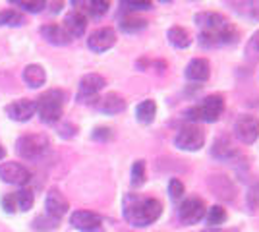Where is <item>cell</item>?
Segmentation results:
<instances>
[{"label":"cell","mask_w":259,"mask_h":232,"mask_svg":"<svg viewBox=\"0 0 259 232\" xmlns=\"http://www.w3.org/2000/svg\"><path fill=\"white\" fill-rule=\"evenodd\" d=\"M64 101H66V93L62 89H49V91H45L43 95L35 101L41 122H45V124H54V122L60 120L62 111H64Z\"/></svg>","instance_id":"cell-3"},{"label":"cell","mask_w":259,"mask_h":232,"mask_svg":"<svg viewBox=\"0 0 259 232\" xmlns=\"http://www.w3.org/2000/svg\"><path fill=\"white\" fill-rule=\"evenodd\" d=\"M70 224L81 232H103V217L93 211H74Z\"/></svg>","instance_id":"cell-10"},{"label":"cell","mask_w":259,"mask_h":232,"mask_svg":"<svg viewBox=\"0 0 259 232\" xmlns=\"http://www.w3.org/2000/svg\"><path fill=\"white\" fill-rule=\"evenodd\" d=\"M12 4H14V6H20V8H23L25 12H31V14H39V12H43V8H47V2H43V0H39V2H25V0H14Z\"/></svg>","instance_id":"cell-30"},{"label":"cell","mask_w":259,"mask_h":232,"mask_svg":"<svg viewBox=\"0 0 259 232\" xmlns=\"http://www.w3.org/2000/svg\"><path fill=\"white\" fill-rule=\"evenodd\" d=\"M74 126H70V124H64L62 128H60V135H64V137H72L74 135Z\"/></svg>","instance_id":"cell-36"},{"label":"cell","mask_w":259,"mask_h":232,"mask_svg":"<svg viewBox=\"0 0 259 232\" xmlns=\"http://www.w3.org/2000/svg\"><path fill=\"white\" fill-rule=\"evenodd\" d=\"M157 116V103L153 99H145L141 101L140 105L136 107V118L141 124H151Z\"/></svg>","instance_id":"cell-23"},{"label":"cell","mask_w":259,"mask_h":232,"mask_svg":"<svg viewBox=\"0 0 259 232\" xmlns=\"http://www.w3.org/2000/svg\"><path fill=\"white\" fill-rule=\"evenodd\" d=\"M228 219V213L225 207H221V205H213V207H209L205 211V222L207 226H219V224H223V222H227Z\"/></svg>","instance_id":"cell-24"},{"label":"cell","mask_w":259,"mask_h":232,"mask_svg":"<svg viewBox=\"0 0 259 232\" xmlns=\"http://www.w3.org/2000/svg\"><path fill=\"white\" fill-rule=\"evenodd\" d=\"M49 145L51 142L45 133H27L16 142V151L22 159L35 161V159H41L49 151Z\"/></svg>","instance_id":"cell-5"},{"label":"cell","mask_w":259,"mask_h":232,"mask_svg":"<svg viewBox=\"0 0 259 232\" xmlns=\"http://www.w3.org/2000/svg\"><path fill=\"white\" fill-rule=\"evenodd\" d=\"M211 155L219 159V161H225V163H232L240 157V149L236 145L230 142V137L223 135V137H217L215 144L211 145Z\"/></svg>","instance_id":"cell-14"},{"label":"cell","mask_w":259,"mask_h":232,"mask_svg":"<svg viewBox=\"0 0 259 232\" xmlns=\"http://www.w3.org/2000/svg\"><path fill=\"white\" fill-rule=\"evenodd\" d=\"M134 188H140L145 184V161H136L132 166V178H130Z\"/></svg>","instance_id":"cell-27"},{"label":"cell","mask_w":259,"mask_h":232,"mask_svg":"<svg viewBox=\"0 0 259 232\" xmlns=\"http://www.w3.org/2000/svg\"><path fill=\"white\" fill-rule=\"evenodd\" d=\"M2 207L8 211V213H16L18 211V203H16V196L14 194H6L2 198Z\"/></svg>","instance_id":"cell-33"},{"label":"cell","mask_w":259,"mask_h":232,"mask_svg":"<svg viewBox=\"0 0 259 232\" xmlns=\"http://www.w3.org/2000/svg\"><path fill=\"white\" fill-rule=\"evenodd\" d=\"M110 137H112V130L110 128H97L93 132V140H97V142H108Z\"/></svg>","instance_id":"cell-35"},{"label":"cell","mask_w":259,"mask_h":232,"mask_svg":"<svg viewBox=\"0 0 259 232\" xmlns=\"http://www.w3.org/2000/svg\"><path fill=\"white\" fill-rule=\"evenodd\" d=\"M194 20L201 31H213V29L225 27L230 23L223 14H217V12H199V14H195Z\"/></svg>","instance_id":"cell-17"},{"label":"cell","mask_w":259,"mask_h":232,"mask_svg":"<svg viewBox=\"0 0 259 232\" xmlns=\"http://www.w3.org/2000/svg\"><path fill=\"white\" fill-rule=\"evenodd\" d=\"M39 33L43 37L47 43L51 44H56V47H66V44H70V35L64 31V27L62 25H56V23H49V25H43L41 29H39Z\"/></svg>","instance_id":"cell-19"},{"label":"cell","mask_w":259,"mask_h":232,"mask_svg":"<svg viewBox=\"0 0 259 232\" xmlns=\"http://www.w3.org/2000/svg\"><path fill=\"white\" fill-rule=\"evenodd\" d=\"M107 85V79L99 74H87L79 79V89H77V101L79 103H91L97 99L99 91H103Z\"/></svg>","instance_id":"cell-8"},{"label":"cell","mask_w":259,"mask_h":232,"mask_svg":"<svg viewBox=\"0 0 259 232\" xmlns=\"http://www.w3.org/2000/svg\"><path fill=\"white\" fill-rule=\"evenodd\" d=\"M174 145L180 151H188V153H195L205 145V132L199 124L188 122L174 135Z\"/></svg>","instance_id":"cell-4"},{"label":"cell","mask_w":259,"mask_h":232,"mask_svg":"<svg viewBox=\"0 0 259 232\" xmlns=\"http://www.w3.org/2000/svg\"><path fill=\"white\" fill-rule=\"evenodd\" d=\"M246 55H248L249 58H253V60L259 58V29L251 35V39H249L248 44H246Z\"/></svg>","instance_id":"cell-31"},{"label":"cell","mask_w":259,"mask_h":232,"mask_svg":"<svg viewBox=\"0 0 259 232\" xmlns=\"http://www.w3.org/2000/svg\"><path fill=\"white\" fill-rule=\"evenodd\" d=\"M14 196H16V203H18V209L20 211H29L33 207V201H35L33 192H29V190H20Z\"/></svg>","instance_id":"cell-28"},{"label":"cell","mask_w":259,"mask_h":232,"mask_svg":"<svg viewBox=\"0 0 259 232\" xmlns=\"http://www.w3.org/2000/svg\"><path fill=\"white\" fill-rule=\"evenodd\" d=\"M234 137L244 145H251L259 140V118L253 114H242L234 122Z\"/></svg>","instance_id":"cell-7"},{"label":"cell","mask_w":259,"mask_h":232,"mask_svg":"<svg viewBox=\"0 0 259 232\" xmlns=\"http://www.w3.org/2000/svg\"><path fill=\"white\" fill-rule=\"evenodd\" d=\"M23 23H25V18H23L20 12H16V10L0 12V25H10V27H16V25H23Z\"/></svg>","instance_id":"cell-26"},{"label":"cell","mask_w":259,"mask_h":232,"mask_svg":"<svg viewBox=\"0 0 259 232\" xmlns=\"http://www.w3.org/2000/svg\"><path fill=\"white\" fill-rule=\"evenodd\" d=\"M238 39V29L228 23L225 27H219L213 31H201L199 33V44L203 49H217V47H227V44L236 43Z\"/></svg>","instance_id":"cell-6"},{"label":"cell","mask_w":259,"mask_h":232,"mask_svg":"<svg viewBox=\"0 0 259 232\" xmlns=\"http://www.w3.org/2000/svg\"><path fill=\"white\" fill-rule=\"evenodd\" d=\"M97 111L103 114H118V112L126 111V101L118 93H107L105 97H101L97 101Z\"/></svg>","instance_id":"cell-20"},{"label":"cell","mask_w":259,"mask_h":232,"mask_svg":"<svg viewBox=\"0 0 259 232\" xmlns=\"http://www.w3.org/2000/svg\"><path fill=\"white\" fill-rule=\"evenodd\" d=\"M4 157H6V149L0 145V159H4Z\"/></svg>","instance_id":"cell-38"},{"label":"cell","mask_w":259,"mask_h":232,"mask_svg":"<svg viewBox=\"0 0 259 232\" xmlns=\"http://www.w3.org/2000/svg\"><path fill=\"white\" fill-rule=\"evenodd\" d=\"M184 76H186L188 81H197V83L207 81L209 76H211L209 62H207L205 58H194V60H190L186 70H184Z\"/></svg>","instance_id":"cell-16"},{"label":"cell","mask_w":259,"mask_h":232,"mask_svg":"<svg viewBox=\"0 0 259 232\" xmlns=\"http://www.w3.org/2000/svg\"><path fill=\"white\" fill-rule=\"evenodd\" d=\"M205 203L199 198H188L178 207V219L182 224H195L205 217Z\"/></svg>","instance_id":"cell-9"},{"label":"cell","mask_w":259,"mask_h":232,"mask_svg":"<svg viewBox=\"0 0 259 232\" xmlns=\"http://www.w3.org/2000/svg\"><path fill=\"white\" fill-rule=\"evenodd\" d=\"M0 180L6 184H14V186H25L31 180V172L20 163H2Z\"/></svg>","instance_id":"cell-11"},{"label":"cell","mask_w":259,"mask_h":232,"mask_svg":"<svg viewBox=\"0 0 259 232\" xmlns=\"http://www.w3.org/2000/svg\"><path fill=\"white\" fill-rule=\"evenodd\" d=\"M45 209H47V215L53 219V221H60L62 217H64L68 209H70V203H68V199L60 194V190H49V194H47V199H45Z\"/></svg>","instance_id":"cell-12"},{"label":"cell","mask_w":259,"mask_h":232,"mask_svg":"<svg viewBox=\"0 0 259 232\" xmlns=\"http://www.w3.org/2000/svg\"><path fill=\"white\" fill-rule=\"evenodd\" d=\"M209 232H236V230H209Z\"/></svg>","instance_id":"cell-39"},{"label":"cell","mask_w":259,"mask_h":232,"mask_svg":"<svg viewBox=\"0 0 259 232\" xmlns=\"http://www.w3.org/2000/svg\"><path fill=\"white\" fill-rule=\"evenodd\" d=\"M23 81L27 83V87L31 89H37L45 85V81H47V72H45L43 66H39V64H29V66L23 68Z\"/></svg>","instance_id":"cell-21"},{"label":"cell","mask_w":259,"mask_h":232,"mask_svg":"<svg viewBox=\"0 0 259 232\" xmlns=\"http://www.w3.org/2000/svg\"><path fill=\"white\" fill-rule=\"evenodd\" d=\"M168 196H170V199H174V201L184 196V184L178 178H172V180L168 182Z\"/></svg>","instance_id":"cell-32"},{"label":"cell","mask_w":259,"mask_h":232,"mask_svg":"<svg viewBox=\"0 0 259 232\" xmlns=\"http://www.w3.org/2000/svg\"><path fill=\"white\" fill-rule=\"evenodd\" d=\"M116 44V33L112 27H101L97 31L89 35L87 39V47L93 51V53H107L108 49H112Z\"/></svg>","instance_id":"cell-13"},{"label":"cell","mask_w":259,"mask_h":232,"mask_svg":"<svg viewBox=\"0 0 259 232\" xmlns=\"http://www.w3.org/2000/svg\"><path fill=\"white\" fill-rule=\"evenodd\" d=\"M166 37H168V43L172 44L174 49H188L192 44V35L180 25H172L166 31Z\"/></svg>","instance_id":"cell-22"},{"label":"cell","mask_w":259,"mask_h":232,"mask_svg":"<svg viewBox=\"0 0 259 232\" xmlns=\"http://www.w3.org/2000/svg\"><path fill=\"white\" fill-rule=\"evenodd\" d=\"M249 6H251V18H255V20H259V2H249Z\"/></svg>","instance_id":"cell-37"},{"label":"cell","mask_w":259,"mask_h":232,"mask_svg":"<svg viewBox=\"0 0 259 232\" xmlns=\"http://www.w3.org/2000/svg\"><path fill=\"white\" fill-rule=\"evenodd\" d=\"M122 6H126L128 10H134V12L151 10V8H153L151 2H122Z\"/></svg>","instance_id":"cell-34"},{"label":"cell","mask_w":259,"mask_h":232,"mask_svg":"<svg viewBox=\"0 0 259 232\" xmlns=\"http://www.w3.org/2000/svg\"><path fill=\"white\" fill-rule=\"evenodd\" d=\"M64 31L70 35V39H76V37H81L85 33V27H87V20L85 16L81 14L79 10H74L70 14H66L64 18Z\"/></svg>","instance_id":"cell-18"},{"label":"cell","mask_w":259,"mask_h":232,"mask_svg":"<svg viewBox=\"0 0 259 232\" xmlns=\"http://www.w3.org/2000/svg\"><path fill=\"white\" fill-rule=\"evenodd\" d=\"M162 213V203L155 198H141L136 194H128L124 198V209L122 215L124 219L134 224V226H140L145 228L161 217Z\"/></svg>","instance_id":"cell-1"},{"label":"cell","mask_w":259,"mask_h":232,"mask_svg":"<svg viewBox=\"0 0 259 232\" xmlns=\"http://www.w3.org/2000/svg\"><path fill=\"white\" fill-rule=\"evenodd\" d=\"M35 112H37V105H35V101H31V99L14 101V103H10V105L6 107V114L16 122L31 120V116Z\"/></svg>","instance_id":"cell-15"},{"label":"cell","mask_w":259,"mask_h":232,"mask_svg":"<svg viewBox=\"0 0 259 232\" xmlns=\"http://www.w3.org/2000/svg\"><path fill=\"white\" fill-rule=\"evenodd\" d=\"M225 111V97L213 93V95H207L205 99L201 101L199 105H195L192 109L184 112L186 118L190 122H207V124H213L221 118V114Z\"/></svg>","instance_id":"cell-2"},{"label":"cell","mask_w":259,"mask_h":232,"mask_svg":"<svg viewBox=\"0 0 259 232\" xmlns=\"http://www.w3.org/2000/svg\"><path fill=\"white\" fill-rule=\"evenodd\" d=\"M85 6H87L89 16H93V18H103V16L108 12V8H110V4H108L107 0H93V2H85Z\"/></svg>","instance_id":"cell-29"},{"label":"cell","mask_w":259,"mask_h":232,"mask_svg":"<svg viewBox=\"0 0 259 232\" xmlns=\"http://www.w3.org/2000/svg\"><path fill=\"white\" fill-rule=\"evenodd\" d=\"M145 27H147V22L141 18H136V16H128V18L120 20V29L124 33H136V31H141Z\"/></svg>","instance_id":"cell-25"}]
</instances>
